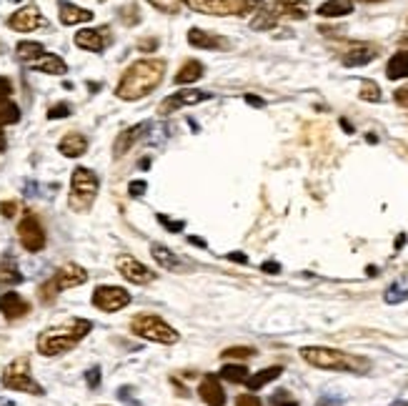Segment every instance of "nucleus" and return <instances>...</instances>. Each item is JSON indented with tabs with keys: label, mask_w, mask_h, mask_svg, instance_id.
Listing matches in <instances>:
<instances>
[{
	"label": "nucleus",
	"mask_w": 408,
	"mask_h": 406,
	"mask_svg": "<svg viewBox=\"0 0 408 406\" xmlns=\"http://www.w3.org/2000/svg\"><path fill=\"white\" fill-rule=\"evenodd\" d=\"M93 324L88 319H73L68 324H58L41 331L38 336V354L41 356H61L71 351L81 339L91 334Z\"/></svg>",
	"instance_id": "obj_2"
},
{
	"label": "nucleus",
	"mask_w": 408,
	"mask_h": 406,
	"mask_svg": "<svg viewBox=\"0 0 408 406\" xmlns=\"http://www.w3.org/2000/svg\"><path fill=\"white\" fill-rule=\"evenodd\" d=\"M58 18H61L63 26H78V23L93 21V11H86V8H78L76 3L61 0V6H58Z\"/></svg>",
	"instance_id": "obj_19"
},
{
	"label": "nucleus",
	"mask_w": 408,
	"mask_h": 406,
	"mask_svg": "<svg viewBox=\"0 0 408 406\" xmlns=\"http://www.w3.org/2000/svg\"><path fill=\"white\" fill-rule=\"evenodd\" d=\"M128 303H131V293L123 286H98L93 291V306L98 311H106V314L126 309Z\"/></svg>",
	"instance_id": "obj_10"
},
{
	"label": "nucleus",
	"mask_w": 408,
	"mask_h": 406,
	"mask_svg": "<svg viewBox=\"0 0 408 406\" xmlns=\"http://www.w3.org/2000/svg\"><path fill=\"white\" fill-rule=\"evenodd\" d=\"M276 23H278V16H276V13L270 11V6H263V3H260L258 11H255L253 23H250V26H253L255 31H270V28L276 26Z\"/></svg>",
	"instance_id": "obj_31"
},
{
	"label": "nucleus",
	"mask_w": 408,
	"mask_h": 406,
	"mask_svg": "<svg viewBox=\"0 0 408 406\" xmlns=\"http://www.w3.org/2000/svg\"><path fill=\"white\" fill-rule=\"evenodd\" d=\"M220 356H223V359L245 361V359H250V356H255V349H253V346H228V349H225Z\"/></svg>",
	"instance_id": "obj_35"
},
{
	"label": "nucleus",
	"mask_w": 408,
	"mask_h": 406,
	"mask_svg": "<svg viewBox=\"0 0 408 406\" xmlns=\"http://www.w3.org/2000/svg\"><path fill=\"white\" fill-rule=\"evenodd\" d=\"M198 396L203 399V404L208 406H225V391L223 384H220L218 376L213 374H205L198 384Z\"/></svg>",
	"instance_id": "obj_17"
},
{
	"label": "nucleus",
	"mask_w": 408,
	"mask_h": 406,
	"mask_svg": "<svg viewBox=\"0 0 408 406\" xmlns=\"http://www.w3.org/2000/svg\"><path fill=\"white\" fill-rule=\"evenodd\" d=\"M3 386L33 396L43 394V386L31 376V361H28V356H18L13 364L6 366V371H3Z\"/></svg>",
	"instance_id": "obj_8"
},
{
	"label": "nucleus",
	"mask_w": 408,
	"mask_h": 406,
	"mask_svg": "<svg viewBox=\"0 0 408 406\" xmlns=\"http://www.w3.org/2000/svg\"><path fill=\"white\" fill-rule=\"evenodd\" d=\"M270 404H273V406H298V401L293 399L286 389H278L276 394L270 396Z\"/></svg>",
	"instance_id": "obj_37"
},
{
	"label": "nucleus",
	"mask_w": 408,
	"mask_h": 406,
	"mask_svg": "<svg viewBox=\"0 0 408 406\" xmlns=\"http://www.w3.org/2000/svg\"><path fill=\"white\" fill-rule=\"evenodd\" d=\"M386 76L391 81H401V78H408V51H401L388 61L386 66Z\"/></svg>",
	"instance_id": "obj_28"
},
{
	"label": "nucleus",
	"mask_w": 408,
	"mask_h": 406,
	"mask_svg": "<svg viewBox=\"0 0 408 406\" xmlns=\"http://www.w3.org/2000/svg\"><path fill=\"white\" fill-rule=\"evenodd\" d=\"M0 151H6V136H3V131H0Z\"/></svg>",
	"instance_id": "obj_51"
},
{
	"label": "nucleus",
	"mask_w": 408,
	"mask_h": 406,
	"mask_svg": "<svg viewBox=\"0 0 408 406\" xmlns=\"http://www.w3.org/2000/svg\"><path fill=\"white\" fill-rule=\"evenodd\" d=\"M155 11L165 13V16H175L180 11V0H148Z\"/></svg>",
	"instance_id": "obj_36"
},
{
	"label": "nucleus",
	"mask_w": 408,
	"mask_h": 406,
	"mask_svg": "<svg viewBox=\"0 0 408 406\" xmlns=\"http://www.w3.org/2000/svg\"><path fill=\"white\" fill-rule=\"evenodd\" d=\"M16 56H18V61H23V63H36L41 56H46V48L41 46V43H33V41H23V43H18V48H16Z\"/></svg>",
	"instance_id": "obj_29"
},
{
	"label": "nucleus",
	"mask_w": 408,
	"mask_h": 406,
	"mask_svg": "<svg viewBox=\"0 0 408 406\" xmlns=\"http://www.w3.org/2000/svg\"><path fill=\"white\" fill-rule=\"evenodd\" d=\"M146 131H148V123H138V126H131V128H126L123 133H118L116 146H113V156H116V158H123V156H126L133 146L138 143L141 136H143Z\"/></svg>",
	"instance_id": "obj_18"
},
{
	"label": "nucleus",
	"mask_w": 408,
	"mask_h": 406,
	"mask_svg": "<svg viewBox=\"0 0 408 406\" xmlns=\"http://www.w3.org/2000/svg\"><path fill=\"white\" fill-rule=\"evenodd\" d=\"M141 48H143V51H155L158 41H155V38H146V41H141Z\"/></svg>",
	"instance_id": "obj_46"
},
{
	"label": "nucleus",
	"mask_w": 408,
	"mask_h": 406,
	"mask_svg": "<svg viewBox=\"0 0 408 406\" xmlns=\"http://www.w3.org/2000/svg\"><path fill=\"white\" fill-rule=\"evenodd\" d=\"M58 151H61L66 158H81L88 151V138L83 133H66L58 143Z\"/></svg>",
	"instance_id": "obj_21"
},
{
	"label": "nucleus",
	"mask_w": 408,
	"mask_h": 406,
	"mask_svg": "<svg viewBox=\"0 0 408 406\" xmlns=\"http://www.w3.org/2000/svg\"><path fill=\"white\" fill-rule=\"evenodd\" d=\"M353 13V0H326L321 8H318V16L321 18H343Z\"/></svg>",
	"instance_id": "obj_25"
},
{
	"label": "nucleus",
	"mask_w": 408,
	"mask_h": 406,
	"mask_svg": "<svg viewBox=\"0 0 408 406\" xmlns=\"http://www.w3.org/2000/svg\"><path fill=\"white\" fill-rule=\"evenodd\" d=\"M88 281V271L78 263H63L41 288H38V296H41L43 303H51L53 298L58 296L61 291L66 288H73V286H81V283Z\"/></svg>",
	"instance_id": "obj_6"
},
{
	"label": "nucleus",
	"mask_w": 408,
	"mask_h": 406,
	"mask_svg": "<svg viewBox=\"0 0 408 406\" xmlns=\"http://www.w3.org/2000/svg\"><path fill=\"white\" fill-rule=\"evenodd\" d=\"M188 8L198 13H205V16H248V13H255L263 0H180Z\"/></svg>",
	"instance_id": "obj_7"
},
{
	"label": "nucleus",
	"mask_w": 408,
	"mask_h": 406,
	"mask_svg": "<svg viewBox=\"0 0 408 406\" xmlns=\"http://www.w3.org/2000/svg\"><path fill=\"white\" fill-rule=\"evenodd\" d=\"M158 221L163 223L165 231H173V233H180V231H183V221H170V218L163 216V213H158Z\"/></svg>",
	"instance_id": "obj_39"
},
{
	"label": "nucleus",
	"mask_w": 408,
	"mask_h": 406,
	"mask_svg": "<svg viewBox=\"0 0 408 406\" xmlns=\"http://www.w3.org/2000/svg\"><path fill=\"white\" fill-rule=\"evenodd\" d=\"M33 68L41 73H48V76H63V73L68 71L66 61H63L61 56H53V53H46V56H41L36 63H33Z\"/></svg>",
	"instance_id": "obj_24"
},
{
	"label": "nucleus",
	"mask_w": 408,
	"mask_h": 406,
	"mask_svg": "<svg viewBox=\"0 0 408 406\" xmlns=\"http://www.w3.org/2000/svg\"><path fill=\"white\" fill-rule=\"evenodd\" d=\"M151 256H153V261L158 263L160 268H168V271H183V258L178 256V253H173L168 246H163V243H153L151 246Z\"/></svg>",
	"instance_id": "obj_20"
},
{
	"label": "nucleus",
	"mask_w": 408,
	"mask_h": 406,
	"mask_svg": "<svg viewBox=\"0 0 408 406\" xmlns=\"http://www.w3.org/2000/svg\"><path fill=\"white\" fill-rule=\"evenodd\" d=\"M163 76L165 61H160V58H141V61L131 63L123 71L121 81L116 86V96L121 101H141V98H146L160 86Z\"/></svg>",
	"instance_id": "obj_1"
},
{
	"label": "nucleus",
	"mask_w": 408,
	"mask_h": 406,
	"mask_svg": "<svg viewBox=\"0 0 408 406\" xmlns=\"http://www.w3.org/2000/svg\"><path fill=\"white\" fill-rule=\"evenodd\" d=\"M210 98V93L205 91H198V88H183V91L173 93V96L163 98V103L158 106V113L160 116H168V113H175V111L185 108V106H195L200 101Z\"/></svg>",
	"instance_id": "obj_11"
},
{
	"label": "nucleus",
	"mask_w": 408,
	"mask_h": 406,
	"mask_svg": "<svg viewBox=\"0 0 408 406\" xmlns=\"http://www.w3.org/2000/svg\"><path fill=\"white\" fill-rule=\"evenodd\" d=\"M301 359L306 364L316 366V369H326V371H353V374L368 371V359L346 354V351L338 349H328V346H303Z\"/></svg>",
	"instance_id": "obj_3"
},
{
	"label": "nucleus",
	"mask_w": 408,
	"mask_h": 406,
	"mask_svg": "<svg viewBox=\"0 0 408 406\" xmlns=\"http://www.w3.org/2000/svg\"><path fill=\"white\" fill-rule=\"evenodd\" d=\"M11 93H13V83L8 81V78L0 76V103H3V101H8V98H11Z\"/></svg>",
	"instance_id": "obj_42"
},
{
	"label": "nucleus",
	"mask_w": 408,
	"mask_h": 406,
	"mask_svg": "<svg viewBox=\"0 0 408 406\" xmlns=\"http://www.w3.org/2000/svg\"><path fill=\"white\" fill-rule=\"evenodd\" d=\"M21 271L16 268V263L11 261H0V286L3 283H21Z\"/></svg>",
	"instance_id": "obj_33"
},
{
	"label": "nucleus",
	"mask_w": 408,
	"mask_h": 406,
	"mask_svg": "<svg viewBox=\"0 0 408 406\" xmlns=\"http://www.w3.org/2000/svg\"><path fill=\"white\" fill-rule=\"evenodd\" d=\"M116 268L126 281L138 283V286H146V283H151L155 278V273L151 271L146 263H141L138 258H133V256H118Z\"/></svg>",
	"instance_id": "obj_12"
},
{
	"label": "nucleus",
	"mask_w": 408,
	"mask_h": 406,
	"mask_svg": "<svg viewBox=\"0 0 408 406\" xmlns=\"http://www.w3.org/2000/svg\"><path fill=\"white\" fill-rule=\"evenodd\" d=\"M18 238H21L23 248L31 253H38L46 248V228H43L41 218L36 213H26L18 223Z\"/></svg>",
	"instance_id": "obj_9"
},
{
	"label": "nucleus",
	"mask_w": 408,
	"mask_h": 406,
	"mask_svg": "<svg viewBox=\"0 0 408 406\" xmlns=\"http://www.w3.org/2000/svg\"><path fill=\"white\" fill-rule=\"evenodd\" d=\"M98 176L91 168H83L78 166L71 176V196H68V203H71L73 211H88L93 206V201L98 196Z\"/></svg>",
	"instance_id": "obj_5"
},
{
	"label": "nucleus",
	"mask_w": 408,
	"mask_h": 406,
	"mask_svg": "<svg viewBox=\"0 0 408 406\" xmlns=\"http://www.w3.org/2000/svg\"><path fill=\"white\" fill-rule=\"evenodd\" d=\"M248 366L245 364H225L223 369H220L218 379L228 381V384H245V379H248Z\"/></svg>",
	"instance_id": "obj_30"
},
{
	"label": "nucleus",
	"mask_w": 408,
	"mask_h": 406,
	"mask_svg": "<svg viewBox=\"0 0 408 406\" xmlns=\"http://www.w3.org/2000/svg\"><path fill=\"white\" fill-rule=\"evenodd\" d=\"M188 43L200 51H230V41L215 33L200 31V28H190L188 31Z\"/></svg>",
	"instance_id": "obj_16"
},
{
	"label": "nucleus",
	"mask_w": 408,
	"mask_h": 406,
	"mask_svg": "<svg viewBox=\"0 0 408 406\" xmlns=\"http://www.w3.org/2000/svg\"><path fill=\"white\" fill-rule=\"evenodd\" d=\"M270 11L276 13L278 18H306V8L301 6V3H291V0H273V3H268Z\"/></svg>",
	"instance_id": "obj_26"
},
{
	"label": "nucleus",
	"mask_w": 408,
	"mask_h": 406,
	"mask_svg": "<svg viewBox=\"0 0 408 406\" xmlns=\"http://www.w3.org/2000/svg\"><path fill=\"white\" fill-rule=\"evenodd\" d=\"M263 268H265V271H268V273H278V271H281V266H276V263H273V261H268Z\"/></svg>",
	"instance_id": "obj_49"
},
{
	"label": "nucleus",
	"mask_w": 408,
	"mask_h": 406,
	"mask_svg": "<svg viewBox=\"0 0 408 406\" xmlns=\"http://www.w3.org/2000/svg\"><path fill=\"white\" fill-rule=\"evenodd\" d=\"M71 113V108H68V106H53L51 111H48V118H63V116H68Z\"/></svg>",
	"instance_id": "obj_43"
},
{
	"label": "nucleus",
	"mask_w": 408,
	"mask_h": 406,
	"mask_svg": "<svg viewBox=\"0 0 408 406\" xmlns=\"http://www.w3.org/2000/svg\"><path fill=\"white\" fill-rule=\"evenodd\" d=\"M21 121V108H18L13 101H3L0 103V131L6 128V126H13Z\"/></svg>",
	"instance_id": "obj_32"
},
{
	"label": "nucleus",
	"mask_w": 408,
	"mask_h": 406,
	"mask_svg": "<svg viewBox=\"0 0 408 406\" xmlns=\"http://www.w3.org/2000/svg\"><path fill=\"white\" fill-rule=\"evenodd\" d=\"M111 43V33L108 28H83L76 33V46L91 53H103Z\"/></svg>",
	"instance_id": "obj_14"
},
{
	"label": "nucleus",
	"mask_w": 408,
	"mask_h": 406,
	"mask_svg": "<svg viewBox=\"0 0 408 406\" xmlns=\"http://www.w3.org/2000/svg\"><path fill=\"white\" fill-rule=\"evenodd\" d=\"M16 203H13V201H8V203H3V206H0V211H3V216H8V218H11L13 216V213H16Z\"/></svg>",
	"instance_id": "obj_45"
},
{
	"label": "nucleus",
	"mask_w": 408,
	"mask_h": 406,
	"mask_svg": "<svg viewBox=\"0 0 408 406\" xmlns=\"http://www.w3.org/2000/svg\"><path fill=\"white\" fill-rule=\"evenodd\" d=\"M0 406H16V401H11V399H0Z\"/></svg>",
	"instance_id": "obj_50"
},
{
	"label": "nucleus",
	"mask_w": 408,
	"mask_h": 406,
	"mask_svg": "<svg viewBox=\"0 0 408 406\" xmlns=\"http://www.w3.org/2000/svg\"><path fill=\"white\" fill-rule=\"evenodd\" d=\"M43 16L38 11V6H23L21 11H16L11 18H8V28L16 33H33L43 26Z\"/></svg>",
	"instance_id": "obj_13"
},
{
	"label": "nucleus",
	"mask_w": 408,
	"mask_h": 406,
	"mask_svg": "<svg viewBox=\"0 0 408 406\" xmlns=\"http://www.w3.org/2000/svg\"><path fill=\"white\" fill-rule=\"evenodd\" d=\"M408 296V286H393V288H388L386 291V301L388 303H398V301H403V298Z\"/></svg>",
	"instance_id": "obj_38"
},
{
	"label": "nucleus",
	"mask_w": 408,
	"mask_h": 406,
	"mask_svg": "<svg viewBox=\"0 0 408 406\" xmlns=\"http://www.w3.org/2000/svg\"><path fill=\"white\" fill-rule=\"evenodd\" d=\"M131 331L136 336H141V339L153 341V344H163V346H173L180 341L178 331H175L168 321L155 314H138L131 321Z\"/></svg>",
	"instance_id": "obj_4"
},
{
	"label": "nucleus",
	"mask_w": 408,
	"mask_h": 406,
	"mask_svg": "<svg viewBox=\"0 0 408 406\" xmlns=\"http://www.w3.org/2000/svg\"><path fill=\"white\" fill-rule=\"evenodd\" d=\"M200 78H203V63H200V61H185L183 68L175 73V83H178V86L198 83Z\"/></svg>",
	"instance_id": "obj_27"
},
{
	"label": "nucleus",
	"mask_w": 408,
	"mask_h": 406,
	"mask_svg": "<svg viewBox=\"0 0 408 406\" xmlns=\"http://www.w3.org/2000/svg\"><path fill=\"white\" fill-rule=\"evenodd\" d=\"M146 191H148V183H146V181H133V183L128 186V193L136 196V198H141Z\"/></svg>",
	"instance_id": "obj_40"
},
{
	"label": "nucleus",
	"mask_w": 408,
	"mask_h": 406,
	"mask_svg": "<svg viewBox=\"0 0 408 406\" xmlns=\"http://www.w3.org/2000/svg\"><path fill=\"white\" fill-rule=\"evenodd\" d=\"M235 406H263V404H260L258 396H253V394H240L238 399H235Z\"/></svg>",
	"instance_id": "obj_41"
},
{
	"label": "nucleus",
	"mask_w": 408,
	"mask_h": 406,
	"mask_svg": "<svg viewBox=\"0 0 408 406\" xmlns=\"http://www.w3.org/2000/svg\"><path fill=\"white\" fill-rule=\"evenodd\" d=\"M358 96H361V101H366V103H378V101H381V88L373 81H363Z\"/></svg>",
	"instance_id": "obj_34"
},
{
	"label": "nucleus",
	"mask_w": 408,
	"mask_h": 406,
	"mask_svg": "<svg viewBox=\"0 0 408 406\" xmlns=\"http://www.w3.org/2000/svg\"><path fill=\"white\" fill-rule=\"evenodd\" d=\"M393 98H396V103H398V106H408V86L398 88V91L393 93Z\"/></svg>",
	"instance_id": "obj_44"
},
{
	"label": "nucleus",
	"mask_w": 408,
	"mask_h": 406,
	"mask_svg": "<svg viewBox=\"0 0 408 406\" xmlns=\"http://www.w3.org/2000/svg\"><path fill=\"white\" fill-rule=\"evenodd\" d=\"M358 3H383V0H358Z\"/></svg>",
	"instance_id": "obj_52"
},
{
	"label": "nucleus",
	"mask_w": 408,
	"mask_h": 406,
	"mask_svg": "<svg viewBox=\"0 0 408 406\" xmlns=\"http://www.w3.org/2000/svg\"><path fill=\"white\" fill-rule=\"evenodd\" d=\"M245 101H248L250 106H255V108H263V98H258V96H245Z\"/></svg>",
	"instance_id": "obj_48"
},
{
	"label": "nucleus",
	"mask_w": 408,
	"mask_h": 406,
	"mask_svg": "<svg viewBox=\"0 0 408 406\" xmlns=\"http://www.w3.org/2000/svg\"><path fill=\"white\" fill-rule=\"evenodd\" d=\"M0 314L6 316L8 321H18V319H23V316L31 314V303L16 291L0 293Z\"/></svg>",
	"instance_id": "obj_15"
},
{
	"label": "nucleus",
	"mask_w": 408,
	"mask_h": 406,
	"mask_svg": "<svg viewBox=\"0 0 408 406\" xmlns=\"http://www.w3.org/2000/svg\"><path fill=\"white\" fill-rule=\"evenodd\" d=\"M281 374H283V366H268V369H260L255 371V374H250L248 379H245V386H248L250 391H258L263 389L265 384H270V381H276Z\"/></svg>",
	"instance_id": "obj_23"
},
{
	"label": "nucleus",
	"mask_w": 408,
	"mask_h": 406,
	"mask_svg": "<svg viewBox=\"0 0 408 406\" xmlns=\"http://www.w3.org/2000/svg\"><path fill=\"white\" fill-rule=\"evenodd\" d=\"M376 56H378V48L368 46V43H358V46H353L351 51L343 56V66H348V68L366 66V63H371Z\"/></svg>",
	"instance_id": "obj_22"
},
{
	"label": "nucleus",
	"mask_w": 408,
	"mask_h": 406,
	"mask_svg": "<svg viewBox=\"0 0 408 406\" xmlns=\"http://www.w3.org/2000/svg\"><path fill=\"white\" fill-rule=\"evenodd\" d=\"M398 406H408V404H398Z\"/></svg>",
	"instance_id": "obj_53"
},
{
	"label": "nucleus",
	"mask_w": 408,
	"mask_h": 406,
	"mask_svg": "<svg viewBox=\"0 0 408 406\" xmlns=\"http://www.w3.org/2000/svg\"><path fill=\"white\" fill-rule=\"evenodd\" d=\"M88 381H91V386H93V389H96V386H98V381H101V369L88 371Z\"/></svg>",
	"instance_id": "obj_47"
}]
</instances>
